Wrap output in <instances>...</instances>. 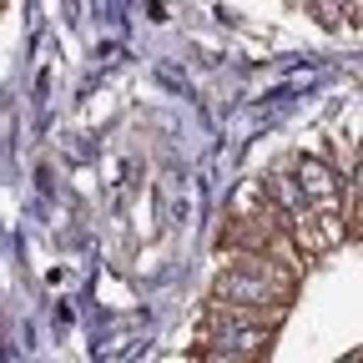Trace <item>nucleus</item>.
I'll return each instance as SVG.
<instances>
[{"instance_id":"1","label":"nucleus","mask_w":363,"mask_h":363,"mask_svg":"<svg viewBox=\"0 0 363 363\" xmlns=\"http://www.w3.org/2000/svg\"><path fill=\"white\" fill-rule=\"evenodd\" d=\"M323 157H328V167H333L338 177H353V172H358V162H363L358 142H353V136H343V131L323 142Z\"/></svg>"},{"instance_id":"2","label":"nucleus","mask_w":363,"mask_h":363,"mask_svg":"<svg viewBox=\"0 0 363 363\" xmlns=\"http://www.w3.org/2000/svg\"><path fill=\"white\" fill-rule=\"evenodd\" d=\"M358 152H363V142H358Z\"/></svg>"}]
</instances>
